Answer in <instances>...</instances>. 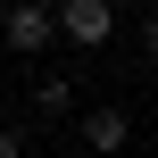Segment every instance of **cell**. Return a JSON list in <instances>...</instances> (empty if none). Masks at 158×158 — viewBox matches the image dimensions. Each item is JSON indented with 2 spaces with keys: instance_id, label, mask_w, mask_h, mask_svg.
<instances>
[{
  "instance_id": "4",
  "label": "cell",
  "mask_w": 158,
  "mask_h": 158,
  "mask_svg": "<svg viewBox=\"0 0 158 158\" xmlns=\"http://www.w3.org/2000/svg\"><path fill=\"white\" fill-rule=\"evenodd\" d=\"M25 100H33V108H42V117H75V108H83V83H75V75H67V67H50V75H42V83H33V92H25Z\"/></svg>"
},
{
  "instance_id": "5",
  "label": "cell",
  "mask_w": 158,
  "mask_h": 158,
  "mask_svg": "<svg viewBox=\"0 0 158 158\" xmlns=\"http://www.w3.org/2000/svg\"><path fill=\"white\" fill-rule=\"evenodd\" d=\"M0 158H25V133L17 125H0Z\"/></svg>"
},
{
  "instance_id": "2",
  "label": "cell",
  "mask_w": 158,
  "mask_h": 158,
  "mask_svg": "<svg viewBox=\"0 0 158 158\" xmlns=\"http://www.w3.org/2000/svg\"><path fill=\"white\" fill-rule=\"evenodd\" d=\"M0 42H8L17 58H42V50L58 42V25H50V0H8V17H0Z\"/></svg>"
},
{
  "instance_id": "3",
  "label": "cell",
  "mask_w": 158,
  "mask_h": 158,
  "mask_svg": "<svg viewBox=\"0 0 158 158\" xmlns=\"http://www.w3.org/2000/svg\"><path fill=\"white\" fill-rule=\"evenodd\" d=\"M75 133H83V150H100V158H117L125 142H133V117H125L117 100H92V108H75Z\"/></svg>"
},
{
  "instance_id": "1",
  "label": "cell",
  "mask_w": 158,
  "mask_h": 158,
  "mask_svg": "<svg viewBox=\"0 0 158 158\" xmlns=\"http://www.w3.org/2000/svg\"><path fill=\"white\" fill-rule=\"evenodd\" d=\"M50 25L75 50H108L117 42V0H50Z\"/></svg>"
}]
</instances>
